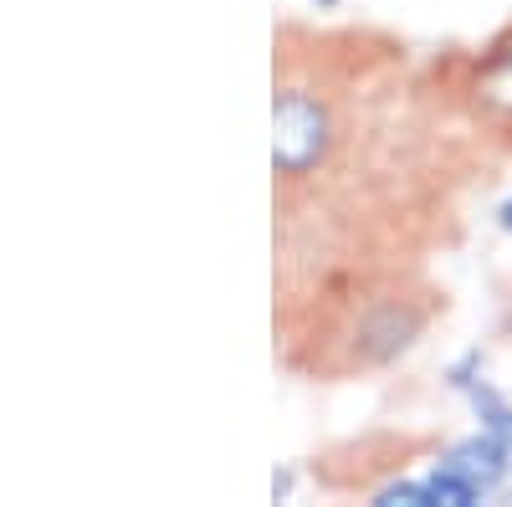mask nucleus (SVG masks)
I'll return each instance as SVG.
<instances>
[{"instance_id": "obj_2", "label": "nucleus", "mask_w": 512, "mask_h": 507, "mask_svg": "<svg viewBox=\"0 0 512 507\" xmlns=\"http://www.w3.org/2000/svg\"><path fill=\"white\" fill-rule=\"evenodd\" d=\"M477 108L487 123H497L502 134H512V36L497 41L492 57L477 72Z\"/></svg>"}, {"instance_id": "obj_3", "label": "nucleus", "mask_w": 512, "mask_h": 507, "mask_svg": "<svg viewBox=\"0 0 512 507\" xmlns=\"http://www.w3.org/2000/svg\"><path fill=\"white\" fill-rule=\"evenodd\" d=\"M497 221H502V231H512V200H507V205L497 210Z\"/></svg>"}, {"instance_id": "obj_1", "label": "nucleus", "mask_w": 512, "mask_h": 507, "mask_svg": "<svg viewBox=\"0 0 512 507\" xmlns=\"http://www.w3.org/2000/svg\"><path fill=\"white\" fill-rule=\"evenodd\" d=\"M431 287H415L410 277L395 272H374V277H328L318 313L303 308V338L308 344V364L318 374H354V369H374L390 364L395 354H405L415 338L431 323Z\"/></svg>"}]
</instances>
